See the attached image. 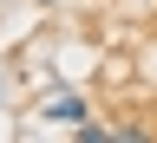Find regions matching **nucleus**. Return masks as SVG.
I'll return each mask as SVG.
<instances>
[{
    "mask_svg": "<svg viewBox=\"0 0 157 143\" xmlns=\"http://www.w3.org/2000/svg\"><path fill=\"white\" fill-rule=\"evenodd\" d=\"M72 143H111V130H105V124H78V137H72Z\"/></svg>",
    "mask_w": 157,
    "mask_h": 143,
    "instance_id": "7ed1b4c3",
    "label": "nucleus"
},
{
    "mask_svg": "<svg viewBox=\"0 0 157 143\" xmlns=\"http://www.w3.org/2000/svg\"><path fill=\"white\" fill-rule=\"evenodd\" d=\"M111 143H157V130H151V124H118Z\"/></svg>",
    "mask_w": 157,
    "mask_h": 143,
    "instance_id": "f03ea898",
    "label": "nucleus"
},
{
    "mask_svg": "<svg viewBox=\"0 0 157 143\" xmlns=\"http://www.w3.org/2000/svg\"><path fill=\"white\" fill-rule=\"evenodd\" d=\"M46 117L52 124H85V104L78 98H59V104H46Z\"/></svg>",
    "mask_w": 157,
    "mask_h": 143,
    "instance_id": "f257e3e1",
    "label": "nucleus"
},
{
    "mask_svg": "<svg viewBox=\"0 0 157 143\" xmlns=\"http://www.w3.org/2000/svg\"><path fill=\"white\" fill-rule=\"evenodd\" d=\"M39 7H59V0H39Z\"/></svg>",
    "mask_w": 157,
    "mask_h": 143,
    "instance_id": "20e7f679",
    "label": "nucleus"
}]
</instances>
